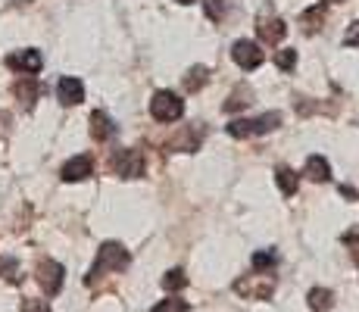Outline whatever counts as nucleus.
Wrapping results in <instances>:
<instances>
[{"label":"nucleus","mask_w":359,"mask_h":312,"mask_svg":"<svg viewBox=\"0 0 359 312\" xmlns=\"http://www.w3.org/2000/svg\"><path fill=\"white\" fill-rule=\"evenodd\" d=\"M13 94H16V100L22 103L25 109H32L34 100H38V94H41V88H38V81H34V75H25V79H19L16 85H13Z\"/></svg>","instance_id":"ddd939ff"},{"label":"nucleus","mask_w":359,"mask_h":312,"mask_svg":"<svg viewBox=\"0 0 359 312\" xmlns=\"http://www.w3.org/2000/svg\"><path fill=\"white\" fill-rule=\"evenodd\" d=\"M275 66H278L281 72H291V69L297 66V50H291V47L278 50V53H275Z\"/></svg>","instance_id":"393cba45"},{"label":"nucleus","mask_w":359,"mask_h":312,"mask_svg":"<svg viewBox=\"0 0 359 312\" xmlns=\"http://www.w3.org/2000/svg\"><path fill=\"white\" fill-rule=\"evenodd\" d=\"M344 47H359V19L347 25V34H344Z\"/></svg>","instance_id":"bb28decb"},{"label":"nucleus","mask_w":359,"mask_h":312,"mask_svg":"<svg viewBox=\"0 0 359 312\" xmlns=\"http://www.w3.org/2000/svg\"><path fill=\"white\" fill-rule=\"evenodd\" d=\"M253 103V91L250 88H234L231 91V97L229 100H225V113H238V109H244V107H250Z\"/></svg>","instance_id":"6ab92c4d"},{"label":"nucleus","mask_w":359,"mask_h":312,"mask_svg":"<svg viewBox=\"0 0 359 312\" xmlns=\"http://www.w3.org/2000/svg\"><path fill=\"white\" fill-rule=\"evenodd\" d=\"M0 278L13 281V284L22 281V275H19V262L13 259V256H0Z\"/></svg>","instance_id":"4be33fe9"},{"label":"nucleus","mask_w":359,"mask_h":312,"mask_svg":"<svg viewBox=\"0 0 359 312\" xmlns=\"http://www.w3.org/2000/svg\"><path fill=\"white\" fill-rule=\"evenodd\" d=\"M200 4H203V13H206V16L216 19V22L225 16V10H229V0H200Z\"/></svg>","instance_id":"b1692460"},{"label":"nucleus","mask_w":359,"mask_h":312,"mask_svg":"<svg viewBox=\"0 0 359 312\" xmlns=\"http://www.w3.org/2000/svg\"><path fill=\"white\" fill-rule=\"evenodd\" d=\"M206 81H210V69H206V66H191L188 75H184V91L197 94Z\"/></svg>","instance_id":"f3484780"},{"label":"nucleus","mask_w":359,"mask_h":312,"mask_svg":"<svg viewBox=\"0 0 359 312\" xmlns=\"http://www.w3.org/2000/svg\"><path fill=\"white\" fill-rule=\"evenodd\" d=\"M331 306H334V294H331L328 287H313V290H309V309L328 312Z\"/></svg>","instance_id":"aec40b11"},{"label":"nucleus","mask_w":359,"mask_h":312,"mask_svg":"<svg viewBox=\"0 0 359 312\" xmlns=\"http://www.w3.org/2000/svg\"><path fill=\"white\" fill-rule=\"evenodd\" d=\"M150 116H154L156 122H178L184 116V100L178 94L172 91H156L154 100H150Z\"/></svg>","instance_id":"20e7f679"},{"label":"nucleus","mask_w":359,"mask_h":312,"mask_svg":"<svg viewBox=\"0 0 359 312\" xmlns=\"http://www.w3.org/2000/svg\"><path fill=\"white\" fill-rule=\"evenodd\" d=\"M234 294H241L244 300H269L275 294V275L272 272H253L244 275L231 284Z\"/></svg>","instance_id":"f03ea898"},{"label":"nucleus","mask_w":359,"mask_h":312,"mask_svg":"<svg viewBox=\"0 0 359 312\" xmlns=\"http://www.w3.org/2000/svg\"><path fill=\"white\" fill-rule=\"evenodd\" d=\"M200 141H203V128H194V131L182 128L169 144H165V150H172V154H191V150L200 147Z\"/></svg>","instance_id":"f8f14e48"},{"label":"nucleus","mask_w":359,"mask_h":312,"mask_svg":"<svg viewBox=\"0 0 359 312\" xmlns=\"http://www.w3.org/2000/svg\"><path fill=\"white\" fill-rule=\"evenodd\" d=\"M322 22H325V6H309V10L300 16V25H303V32L306 34L319 32Z\"/></svg>","instance_id":"a211bd4d"},{"label":"nucleus","mask_w":359,"mask_h":312,"mask_svg":"<svg viewBox=\"0 0 359 312\" xmlns=\"http://www.w3.org/2000/svg\"><path fill=\"white\" fill-rule=\"evenodd\" d=\"M178 4H194V0H178Z\"/></svg>","instance_id":"c756f323"},{"label":"nucleus","mask_w":359,"mask_h":312,"mask_svg":"<svg viewBox=\"0 0 359 312\" xmlns=\"http://www.w3.org/2000/svg\"><path fill=\"white\" fill-rule=\"evenodd\" d=\"M22 312H50L44 300H22Z\"/></svg>","instance_id":"cd10ccee"},{"label":"nucleus","mask_w":359,"mask_h":312,"mask_svg":"<svg viewBox=\"0 0 359 312\" xmlns=\"http://www.w3.org/2000/svg\"><path fill=\"white\" fill-rule=\"evenodd\" d=\"M91 172H94V159L88 156V154H79V156H72V159H66L63 163V169H60V178L69 184H75V182H85V178H91Z\"/></svg>","instance_id":"6e6552de"},{"label":"nucleus","mask_w":359,"mask_h":312,"mask_svg":"<svg viewBox=\"0 0 359 312\" xmlns=\"http://www.w3.org/2000/svg\"><path fill=\"white\" fill-rule=\"evenodd\" d=\"M188 300H178V297H172V300H160L150 312H188Z\"/></svg>","instance_id":"a878e982"},{"label":"nucleus","mask_w":359,"mask_h":312,"mask_svg":"<svg viewBox=\"0 0 359 312\" xmlns=\"http://www.w3.org/2000/svg\"><path fill=\"white\" fill-rule=\"evenodd\" d=\"M341 194H344V197H350V200H356V191H353V187H341Z\"/></svg>","instance_id":"c85d7f7f"},{"label":"nucleus","mask_w":359,"mask_h":312,"mask_svg":"<svg viewBox=\"0 0 359 312\" xmlns=\"http://www.w3.org/2000/svg\"><path fill=\"white\" fill-rule=\"evenodd\" d=\"M328 4H341V0H328Z\"/></svg>","instance_id":"7c9ffc66"},{"label":"nucleus","mask_w":359,"mask_h":312,"mask_svg":"<svg viewBox=\"0 0 359 312\" xmlns=\"http://www.w3.org/2000/svg\"><path fill=\"white\" fill-rule=\"evenodd\" d=\"M231 60L238 62L241 69H259L262 66V60H266V53L259 50V44L257 41H234V47H231Z\"/></svg>","instance_id":"0eeeda50"},{"label":"nucleus","mask_w":359,"mask_h":312,"mask_svg":"<svg viewBox=\"0 0 359 312\" xmlns=\"http://www.w3.org/2000/svg\"><path fill=\"white\" fill-rule=\"evenodd\" d=\"M34 278H38L41 290H44L47 297H57L60 290H63L66 269H63V262H57V259H41L38 269H34Z\"/></svg>","instance_id":"39448f33"},{"label":"nucleus","mask_w":359,"mask_h":312,"mask_svg":"<svg viewBox=\"0 0 359 312\" xmlns=\"http://www.w3.org/2000/svg\"><path fill=\"white\" fill-rule=\"evenodd\" d=\"M275 182H278V191L285 194V197H291V194H297L300 175H297L291 165H278V169H275Z\"/></svg>","instance_id":"dca6fc26"},{"label":"nucleus","mask_w":359,"mask_h":312,"mask_svg":"<svg viewBox=\"0 0 359 312\" xmlns=\"http://www.w3.org/2000/svg\"><path fill=\"white\" fill-rule=\"evenodd\" d=\"M278 266V253L275 250H257L253 253V272H272Z\"/></svg>","instance_id":"412c9836"},{"label":"nucleus","mask_w":359,"mask_h":312,"mask_svg":"<svg viewBox=\"0 0 359 312\" xmlns=\"http://www.w3.org/2000/svg\"><path fill=\"white\" fill-rule=\"evenodd\" d=\"M113 135H116V122L109 119L103 109H94V113H91V137L103 144V141H109Z\"/></svg>","instance_id":"4468645a"},{"label":"nucleus","mask_w":359,"mask_h":312,"mask_svg":"<svg viewBox=\"0 0 359 312\" xmlns=\"http://www.w3.org/2000/svg\"><path fill=\"white\" fill-rule=\"evenodd\" d=\"M57 97H60L63 107H79V103L85 100V85H81V79L63 75V79L57 81Z\"/></svg>","instance_id":"9b49d317"},{"label":"nucleus","mask_w":359,"mask_h":312,"mask_svg":"<svg viewBox=\"0 0 359 312\" xmlns=\"http://www.w3.org/2000/svg\"><path fill=\"white\" fill-rule=\"evenodd\" d=\"M184 284H188L184 269H169V272L163 275V290H182Z\"/></svg>","instance_id":"5701e85b"},{"label":"nucleus","mask_w":359,"mask_h":312,"mask_svg":"<svg viewBox=\"0 0 359 312\" xmlns=\"http://www.w3.org/2000/svg\"><path fill=\"white\" fill-rule=\"evenodd\" d=\"M278 125H281L278 113H262L257 119H231L225 125V131H229L231 137H253V135H269V131H275Z\"/></svg>","instance_id":"7ed1b4c3"},{"label":"nucleus","mask_w":359,"mask_h":312,"mask_svg":"<svg viewBox=\"0 0 359 312\" xmlns=\"http://www.w3.org/2000/svg\"><path fill=\"white\" fill-rule=\"evenodd\" d=\"M109 169L119 178H141L144 175V156L131 147H122L109 156Z\"/></svg>","instance_id":"423d86ee"},{"label":"nucleus","mask_w":359,"mask_h":312,"mask_svg":"<svg viewBox=\"0 0 359 312\" xmlns=\"http://www.w3.org/2000/svg\"><path fill=\"white\" fill-rule=\"evenodd\" d=\"M128 266H131L128 250L122 247V244H116V240H107V244L97 250V259H94V266L88 269L85 284H88V287H94L100 278H107V275H116V272H126Z\"/></svg>","instance_id":"f257e3e1"},{"label":"nucleus","mask_w":359,"mask_h":312,"mask_svg":"<svg viewBox=\"0 0 359 312\" xmlns=\"http://www.w3.org/2000/svg\"><path fill=\"white\" fill-rule=\"evenodd\" d=\"M6 66L13 69V72H22V75H34L41 72V66H44V57H41V50H16L6 57Z\"/></svg>","instance_id":"1a4fd4ad"},{"label":"nucleus","mask_w":359,"mask_h":312,"mask_svg":"<svg viewBox=\"0 0 359 312\" xmlns=\"http://www.w3.org/2000/svg\"><path fill=\"white\" fill-rule=\"evenodd\" d=\"M303 175L309 178V182H319V184H325L328 178H331V169H328V159L325 156H309L306 159V165H303Z\"/></svg>","instance_id":"2eb2a0df"},{"label":"nucleus","mask_w":359,"mask_h":312,"mask_svg":"<svg viewBox=\"0 0 359 312\" xmlns=\"http://www.w3.org/2000/svg\"><path fill=\"white\" fill-rule=\"evenodd\" d=\"M257 34H259V41L262 44H278L281 38L287 34V22L285 19H278V16H259L257 19Z\"/></svg>","instance_id":"9d476101"}]
</instances>
